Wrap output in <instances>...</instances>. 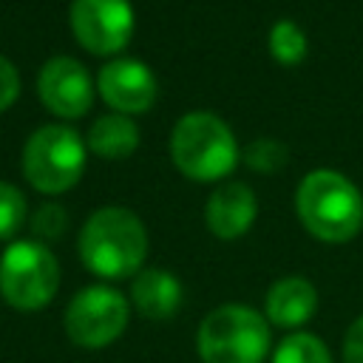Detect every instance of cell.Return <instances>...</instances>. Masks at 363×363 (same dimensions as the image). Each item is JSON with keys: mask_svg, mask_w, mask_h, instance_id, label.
Here are the masks:
<instances>
[{"mask_svg": "<svg viewBox=\"0 0 363 363\" xmlns=\"http://www.w3.org/2000/svg\"><path fill=\"white\" fill-rule=\"evenodd\" d=\"M60 286V264L43 241H11L0 255V295L17 312L51 303Z\"/></svg>", "mask_w": 363, "mask_h": 363, "instance_id": "6", "label": "cell"}, {"mask_svg": "<svg viewBox=\"0 0 363 363\" xmlns=\"http://www.w3.org/2000/svg\"><path fill=\"white\" fill-rule=\"evenodd\" d=\"M96 91L105 99V105L113 113H145L153 102H156V77L153 71L130 57H119L111 60L108 65H102L99 77H96Z\"/></svg>", "mask_w": 363, "mask_h": 363, "instance_id": "10", "label": "cell"}, {"mask_svg": "<svg viewBox=\"0 0 363 363\" xmlns=\"http://www.w3.org/2000/svg\"><path fill=\"white\" fill-rule=\"evenodd\" d=\"M85 139L68 125L37 128L23 147L26 182L45 196L71 190L85 173Z\"/></svg>", "mask_w": 363, "mask_h": 363, "instance_id": "5", "label": "cell"}, {"mask_svg": "<svg viewBox=\"0 0 363 363\" xmlns=\"http://www.w3.org/2000/svg\"><path fill=\"white\" fill-rule=\"evenodd\" d=\"M128 318H130V306L125 295L108 284H94L79 289L68 301L62 326L71 343L82 349H102L125 332Z\"/></svg>", "mask_w": 363, "mask_h": 363, "instance_id": "7", "label": "cell"}, {"mask_svg": "<svg viewBox=\"0 0 363 363\" xmlns=\"http://www.w3.org/2000/svg\"><path fill=\"white\" fill-rule=\"evenodd\" d=\"M196 346L204 363H264L269 320L247 303H221L199 323Z\"/></svg>", "mask_w": 363, "mask_h": 363, "instance_id": "4", "label": "cell"}, {"mask_svg": "<svg viewBox=\"0 0 363 363\" xmlns=\"http://www.w3.org/2000/svg\"><path fill=\"white\" fill-rule=\"evenodd\" d=\"M68 227V213L62 204H54V201H45L34 210L31 216V233L40 238V241H54L65 233Z\"/></svg>", "mask_w": 363, "mask_h": 363, "instance_id": "19", "label": "cell"}, {"mask_svg": "<svg viewBox=\"0 0 363 363\" xmlns=\"http://www.w3.org/2000/svg\"><path fill=\"white\" fill-rule=\"evenodd\" d=\"M85 145L102 159H128L139 145V128L125 113H102L88 128Z\"/></svg>", "mask_w": 363, "mask_h": 363, "instance_id": "14", "label": "cell"}, {"mask_svg": "<svg viewBox=\"0 0 363 363\" xmlns=\"http://www.w3.org/2000/svg\"><path fill=\"white\" fill-rule=\"evenodd\" d=\"M306 34L301 31L298 23L292 20H278L269 28V54L275 57V62L281 65H298L306 57Z\"/></svg>", "mask_w": 363, "mask_h": 363, "instance_id": "16", "label": "cell"}, {"mask_svg": "<svg viewBox=\"0 0 363 363\" xmlns=\"http://www.w3.org/2000/svg\"><path fill=\"white\" fill-rule=\"evenodd\" d=\"M170 159L193 182L224 179L238 162L235 136L221 116L210 111H190L173 125Z\"/></svg>", "mask_w": 363, "mask_h": 363, "instance_id": "3", "label": "cell"}, {"mask_svg": "<svg viewBox=\"0 0 363 363\" xmlns=\"http://www.w3.org/2000/svg\"><path fill=\"white\" fill-rule=\"evenodd\" d=\"M182 298H184L182 281L167 269L147 267V269L133 275L130 301H133V306H136V312L142 318L167 320V318H173L179 312Z\"/></svg>", "mask_w": 363, "mask_h": 363, "instance_id": "13", "label": "cell"}, {"mask_svg": "<svg viewBox=\"0 0 363 363\" xmlns=\"http://www.w3.org/2000/svg\"><path fill=\"white\" fill-rule=\"evenodd\" d=\"M272 363H332L326 343L309 332H289L272 352Z\"/></svg>", "mask_w": 363, "mask_h": 363, "instance_id": "15", "label": "cell"}, {"mask_svg": "<svg viewBox=\"0 0 363 363\" xmlns=\"http://www.w3.org/2000/svg\"><path fill=\"white\" fill-rule=\"evenodd\" d=\"M28 218V204L20 187L0 179V241H9Z\"/></svg>", "mask_w": 363, "mask_h": 363, "instance_id": "17", "label": "cell"}, {"mask_svg": "<svg viewBox=\"0 0 363 363\" xmlns=\"http://www.w3.org/2000/svg\"><path fill=\"white\" fill-rule=\"evenodd\" d=\"M295 210L306 233L326 244L352 241L363 227V196L337 170H312L301 179Z\"/></svg>", "mask_w": 363, "mask_h": 363, "instance_id": "2", "label": "cell"}, {"mask_svg": "<svg viewBox=\"0 0 363 363\" xmlns=\"http://www.w3.org/2000/svg\"><path fill=\"white\" fill-rule=\"evenodd\" d=\"M255 213H258L255 193L241 182H224L210 193L204 218H207V230L216 238L233 241L252 227Z\"/></svg>", "mask_w": 363, "mask_h": 363, "instance_id": "11", "label": "cell"}, {"mask_svg": "<svg viewBox=\"0 0 363 363\" xmlns=\"http://www.w3.org/2000/svg\"><path fill=\"white\" fill-rule=\"evenodd\" d=\"M77 247L88 272L119 281L142 272L147 258V230L128 207H99L82 224Z\"/></svg>", "mask_w": 363, "mask_h": 363, "instance_id": "1", "label": "cell"}, {"mask_svg": "<svg viewBox=\"0 0 363 363\" xmlns=\"http://www.w3.org/2000/svg\"><path fill=\"white\" fill-rule=\"evenodd\" d=\"M37 94L43 105L62 119H79L94 105V82L74 57H51L40 68Z\"/></svg>", "mask_w": 363, "mask_h": 363, "instance_id": "9", "label": "cell"}, {"mask_svg": "<svg viewBox=\"0 0 363 363\" xmlns=\"http://www.w3.org/2000/svg\"><path fill=\"white\" fill-rule=\"evenodd\" d=\"M68 17L77 43L91 54L111 57L130 43L133 34L130 0H74Z\"/></svg>", "mask_w": 363, "mask_h": 363, "instance_id": "8", "label": "cell"}, {"mask_svg": "<svg viewBox=\"0 0 363 363\" xmlns=\"http://www.w3.org/2000/svg\"><path fill=\"white\" fill-rule=\"evenodd\" d=\"M244 162L258 173H275L286 164V147L272 136H261L244 147Z\"/></svg>", "mask_w": 363, "mask_h": 363, "instance_id": "18", "label": "cell"}, {"mask_svg": "<svg viewBox=\"0 0 363 363\" xmlns=\"http://www.w3.org/2000/svg\"><path fill=\"white\" fill-rule=\"evenodd\" d=\"M343 363H363V315L343 335Z\"/></svg>", "mask_w": 363, "mask_h": 363, "instance_id": "21", "label": "cell"}, {"mask_svg": "<svg viewBox=\"0 0 363 363\" xmlns=\"http://www.w3.org/2000/svg\"><path fill=\"white\" fill-rule=\"evenodd\" d=\"M315 309H318V289L312 286V281H306L301 275L278 278L267 289L264 318L272 326L298 329V326H303L315 315Z\"/></svg>", "mask_w": 363, "mask_h": 363, "instance_id": "12", "label": "cell"}, {"mask_svg": "<svg viewBox=\"0 0 363 363\" xmlns=\"http://www.w3.org/2000/svg\"><path fill=\"white\" fill-rule=\"evenodd\" d=\"M17 96H20V74H17L14 62L0 54V113L6 108H11L17 102Z\"/></svg>", "mask_w": 363, "mask_h": 363, "instance_id": "20", "label": "cell"}]
</instances>
